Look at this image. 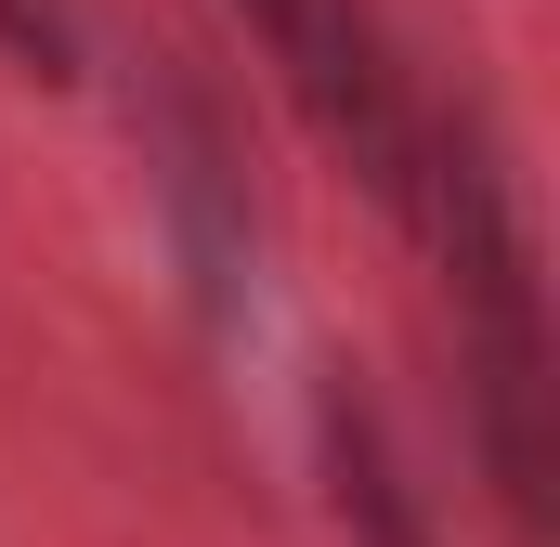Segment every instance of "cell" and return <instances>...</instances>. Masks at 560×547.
I'll return each mask as SVG.
<instances>
[{
    "label": "cell",
    "mask_w": 560,
    "mask_h": 547,
    "mask_svg": "<svg viewBox=\"0 0 560 547\" xmlns=\"http://www.w3.org/2000/svg\"><path fill=\"white\" fill-rule=\"evenodd\" d=\"M0 53L39 79H79V13L66 0H0Z\"/></svg>",
    "instance_id": "3"
},
{
    "label": "cell",
    "mask_w": 560,
    "mask_h": 547,
    "mask_svg": "<svg viewBox=\"0 0 560 547\" xmlns=\"http://www.w3.org/2000/svg\"><path fill=\"white\" fill-rule=\"evenodd\" d=\"M248 26L275 39L287 92L313 105V131H326L378 196H392V209H405V196H418V105H405L378 26H365L352 0H248Z\"/></svg>",
    "instance_id": "1"
},
{
    "label": "cell",
    "mask_w": 560,
    "mask_h": 547,
    "mask_svg": "<svg viewBox=\"0 0 560 547\" xmlns=\"http://www.w3.org/2000/svg\"><path fill=\"white\" fill-rule=\"evenodd\" d=\"M313 443H326V496H339V535L352 547H430L418 496H405V469H392V443H378V417L352 405L339 379H326V405H313Z\"/></svg>",
    "instance_id": "2"
}]
</instances>
